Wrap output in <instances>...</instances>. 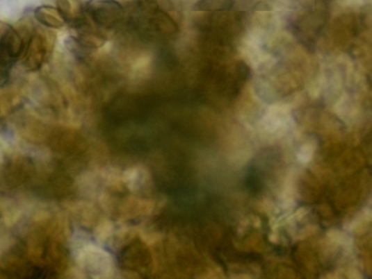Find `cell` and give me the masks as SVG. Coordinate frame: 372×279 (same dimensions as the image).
Returning <instances> with one entry per match:
<instances>
[{
	"instance_id": "1",
	"label": "cell",
	"mask_w": 372,
	"mask_h": 279,
	"mask_svg": "<svg viewBox=\"0 0 372 279\" xmlns=\"http://www.w3.org/2000/svg\"><path fill=\"white\" fill-rule=\"evenodd\" d=\"M84 10L96 26L108 29L120 24L125 12L118 0H88Z\"/></svg>"
},
{
	"instance_id": "2",
	"label": "cell",
	"mask_w": 372,
	"mask_h": 279,
	"mask_svg": "<svg viewBox=\"0 0 372 279\" xmlns=\"http://www.w3.org/2000/svg\"><path fill=\"white\" fill-rule=\"evenodd\" d=\"M52 36L35 32L27 38L26 48L22 56L23 65L29 71L40 69L54 48Z\"/></svg>"
},
{
	"instance_id": "3",
	"label": "cell",
	"mask_w": 372,
	"mask_h": 279,
	"mask_svg": "<svg viewBox=\"0 0 372 279\" xmlns=\"http://www.w3.org/2000/svg\"><path fill=\"white\" fill-rule=\"evenodd\" d=\"M149 254L142 244L135 242L124 249L121 255V262L127 269H136L145 267L149 262Z\"/></svg>"
},
{
	"instance_id": "4",
	"label": "cell",
	"mask_w": 372,
	"mask_h": 279,
	"mask_svg": "<svg viewBox=\"0 0 372 279\" xmlns=\"http://www.w3.org/2000/svg\"><path fill=\"white\" fill-rule=\"evenodd\" d=\"M38 21L47 27L60 28L65 24L58 10L51 6H43L35 11Z\"/></svg>"
},
{
	"instance_id": "5",
	"label": "cell",
	"mask_w": 372,
	"mask_h": 279,
	"mask_svg": "<svg viewBox=\"0 0 372 279\" xmlns=\"http://www.w3.org/2000/svg\"><path fill=\"white\" fill-rule=\"evenodd\" d=\"M234 5V0H199L192 10L197 12H228Z\"/></svg>"
},
{
	"instance_id": "6",
	"label": "cell",
	"mask_w": 372,
	"mask_h": 279,
	"mask_svg": "<svg viewBox=\"0 0 372 279\" xmlns=\"http://www.w3.org/2000/svg\"><path fill=\"white\" fill-rule=\"evenodd\" d=\"M67 45L69 50L80 60H85L93 51L81 43L75 37H69Z\"/></svg>"
}]
</instances>
